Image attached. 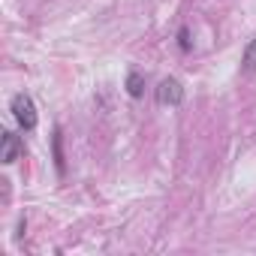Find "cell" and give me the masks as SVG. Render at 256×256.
<instances>
[{"label":"cell","instance_id":"6da1fadb","mask_svg":"<svg viewBox=\"0 0 256 256\" xmlns=\"http://www.w3.org/2000/svg\"><path fill=\"white\" fill-rule=\"evenodd\" d=\"M12 118L18 120V126L24 133H30L34 126H36V106L28 94H16L12 96Z\"/></svg>","mask_w":256,"mask_h":256},{"label":"cell","instance_id":"7a4b0ae2","mask_svg":"<svg viewBox=\"0 0 256 256\" xmlns=\"http://www.w3.org/2000/svg\"><path fill=\"white\" fill-rule=\"evenodd\" d=\"M154 96H157V102L160 106H181V100H184V88H181V82L178 78H163L160 84H157V90H154Z\"/></svg>","mask_w":256,"mask_h":256},{"label":"cell","instance_id":"3957f363","mask_svg":"<svg viewBox=\"0 0 256 256\" xmlns=\"http://www.w3.org/2000/svg\"><path fill=\"white\" fill-rule=\"evenodd\" d=\"M22 151H24L22 136H16L12 130H4V136H0V160H4V163H16Z\"/></svg>","mask_w":256,"mask_h":256},{"label":"cell","instance_id":"277c9868","mask_svg":"<svg viewBox=\"0 0 256 256\" xmlns=\"http://www.w3.org/2000/svg\"><path fill=\"white\" fill-rule=\"evenodd\" d=\"M126 94L136 96V100L145 94V78H142V72H130V76H126Z\"/></svg>","mask_w":256,"mask_h":256},{"label":"cell","instance_id":"5b68a950","mask_svg":"<svg viewBox=\"0 0 256 256\" xmlns=\"http://www.w3.org/2000/svg\"><path fill=\"white\" fill-rule=\"evenodd\" d=\"M241 66H244V72H256V40L247 42V48L241 54Z\"/></svg>","mask_w":256,"mask_h":256},{"label":"cell","instance_id":"8992f818","mask_svg":"<svg viewBox=\"0 0 256 256\" xmlns=\"http://www.w3.org/2000/svg\"><path fill=\"white\" fill-rule=\"evenodd\" d=\"M54 160H58V172H64V154H60V130H54Z\"/></svg>","mask_w":256,"mask_h":256},{"label":"cell","instance_id":"52a82bcc","mask_svg":"<svg viewBox=\"0 0 256 256\" xmlns=\"http://www.w3.org/2000/svg\"><path fill=\"white\" fill-rule=\"evenodd\" d=\"M178 40H181V48L187 52V48H190V34H187V28H181V34H178Z\"/></svg>","mask_w":256,"mask_h":256}]
</instances>
